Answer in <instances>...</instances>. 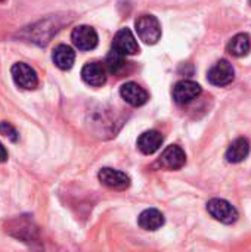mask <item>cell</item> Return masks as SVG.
I'll return each instance as SVG.
<instances>
[{
  "label": "cell",
  "mask_w": 251,
  "mask_h": 252,
  "mask_svg": "<svg viewBox=\"0 0 251 252\" xmlns=\"http://www.w3.org/2000/svg\"><path fill=\"white\" fill-rule=\"evenodd\" d=\"M1 1H4V0H0V3H1Z\"/></svg>",
  "instance_id": "cell-21"
},
{
  "label": "cell",
  "mask_w": 251,
  "mask_h": 252,
  "mask_svg": "<svg viewBox=\"0 0 251 252\" xmlns=\"http://www.w3.org/2000/svg\"><path fill=\"white\" fill-rule=\"evenodd\" d=\"M81 78L92 87H102L107 83V68L102 62H89L81 69Z\"/></svg>",
  "instance_id": "cell-10"
},
{
  "label": "cell",
  "mask_w": 251,
  "mask_h": 252,
  "mask_svg": "<svg viewBox=\"0 0 251 252\" xmlns=\"http://www.w3.org/2000/svg\"><path fill=\"white\" fill-rule=\"evenodd\" d=\"M7 161V151L4 149V146L0 143V162H4Z\"/></svg>",
  "instance_id": "cell-20"
},
{
  "label": "cell",
  "mask_w": 251,
  "mask_h": 252,
  "mask_svg": "<svg viewBox=\"0 0 251 252\" xmlns=\"http://www.w3.org/2000/svg\"><path fill=\"white\" fill-rule=\"evenodd\" d=\"M52 59H53V63L59 68V69H70L72 68L74 65V61H75V52L72 47L67 46V44H58L53 50V55H52Z\"/></svg>",
  "instance_id": "cell-14"
},
{
  "label": "cell",
  "mask_w": 251,
  "mask_h": 252,
  "mask_svg": "<svg viewBox=\"0 0 251 252\" xmlns=\"http://www.w3.org/2000/svg\"><path fill=\"white\" fill-rule=\"evenodd\" d=\"M249 154H250V143H249V140L244 139V137H240V139L234 140L229 145V148H228V151L225 154V158H226L228 162L238 164V162H243L249 157Z\"/></svg>",
  "instance_id": "cell-13"
},
{
  "label": "cell",
  "mask_w": 251,
  "mask_h": 252,
  "mask_svg": "<svg viewBox=\"0 0 251 252\" xmlns=\"http://www.w3.org/2000/svg\"><path fill=\"white\" fill-rule=\"evenodd\" d=\"M120 94L132 106H142L149 99L148 92L143 87H141L138 83H133V81L124 83L120 89Z\"/></svg>",
  "instance_id": "cell-11"
},
{
  "label": "cell",
  "mask_w": 251,
  "mask_h": 252,
  "mask_svg": "<svg viewBox=\"0 0 251 252\" xmlns=\"http://www.w3.org/2000/svg\"><path fill=\"white\" fill-rule=\"evenodd\" d=\"M10 223H13V224H16V226H19L21 227V232H16V233H13V236H16V238H19V239H24L25 242H28L30 239H34V236H36V227L33 226V223H30V220H27V219H15V220H12Z\"/></svg>",
  "instance_id": "cell-18"
},
{
  "label": "cell",
  "mask_w": 251,
  "mask_h": 252,
  "mask_svg": "<svg viewBox=\"0 0 251 252\" xmlns=\"http://www.w3.org/2000/svg\"><path fill=\"white\" fill-rule=\"evenodd\" d=\"M249 3H250V4H251V0H249Z\"/></svg>",
  "instance_id": "cell-22"
},
{
  "label": "cell",
  "mask_w": 251,
  "mask_h": 252,
  "mask_svg": "<svg viewBox=\"0 0 251 252\" xmlns=\"http://www.w3.org/2000/svg\"><path fill=\"white\" fill-rule=\"evenodd\" d=\"M71 40L78 50L87 52L98 46V32L90 25H78L71 32Z\"/></svg>",
  "instance_id": "cell-5"
},
{
  "label": "cell",
  "mask_w": 251,
  "mask_h": 252,
  "mask_svg": "<svg viewBox=\"0 0 251 252\" xmlns=\"http://www.w3.org/2000/svg\"><path fill=\"white\" fill-rule=\"evenodd\" d=\"M0 134L9 137L12 142H16L18 137H19V134H18V131L15 130V127L10 126V124L6 123V121H1V123H0Z\"/></svg>",
  "instance_id": "cell-19"
},
{
  "label": "cell",
  "mask_w": 251,
  "mask_h": 252,
  "mask_svg": "<svg viewBox=\"0 0 251 252\" xmlns=\"http://www.w3.org/2000/svg\"><path fill=\"white\" fill-rule=\"evenodd\" d=\"M98 177L104 186L114 189V190H124L130 186V177L126 173L114 170V168H108V167L102 168Z\"/></svg>",
  "instance_id": "cell-8"
},
{
  "label": "cell",
  "mask_w": 251,
  "mask_h": 252,
  "mask_svg": "<svg viewBox=\"0 0 251 252\" xmlns=\"http://www.w3.org/2000/svg\"><path fill=\"white\" fill-rule=\"evenodd\" d=\"M105 68H107V71L108 72H111V74H114V75H118L124 68H126V56L123 55V53H120V52H117V50H111L108 55H107V58H105Z\"/></svg>",
  "instance_id": "cell-17"
},
{
  "label": "cell",
  "mask_w": 251,
  "mask_h": 252,
  "mask_svg": "<svg viewBox=\"0 0 251 252\" xmlns=\"http://www.w3.org/2000/svg\"><path fill=\"white\" fill-rule=\"evenodd\" d=\"M186 164V155L178 145L167 146L158 158V165L164 170H180Z\"/></svg>",
  "instance_id": "cell-7"
},
{
  "label": "cell",
  "mask_w": 251,
  "mask_h": 252,
  "mask_svg": "<svg viewBox=\"0 0 251 252\" xmlns=\"http://www.w3.org/2000/svg\"><path fill=\"white\" fill-rule=\"evenodd\" d=\"M228 52L235 56V58H243V56H247L251 50V38L249 34L246 32H240L237 35H234L228 46H226Z\"/></svg>",
  "instance_id": "cell-16"
},
{
  "label": "cell",
  "mask_w": 251,
  "mask_h": 252,
  "mask_svg": "<svg viewBox=\"0 0 251 252\" xmlns=\"http://www.w3.org/2000/svg\"><path fill=\"white\" fill-rule=\"evenodd\" d=\"M163 134L157 130H149V131H145L139 136L138 139V148L142 154L145 155H152L155 154L161 145H163Z\"/></svg>",
  "instance_id": "cell-12"
},
{
  "label": "cell",
  "mask_w": 251,
  "mask_h": 252,
  "mask_svg": "<svg viewBox=\"0 0 251 252\" xmlns=\"http://www.w3.org/2000/svg\"><path fill=\"white\" fill-rule=\"evenodd\" d=\"M203 89L198 83L191 80H182L173 87V99L179 105H186L201 94Z\"/></svg>",
  "instance_id": "cell-6"
},
{
  "label": "cell",
  "mask_w": 251,
  "mask_h": 252,
  "mask_svg": "<svg viewBox=\"0 0 251 252\" xmlns=\"http://www.w3.org/2000/svg\"><path fill=\"white\" fill-rule=\"evenodd\" d=\"M139 38L146 44H155L161 38V25L154 15H142L136 19Z\"/></svg>",
  "instance_id": "cell-1"
},
{
  "label": "cell",
  "mask_w": 251,
  "mask_h": 252,
  "mask_svg": "<svg viewBox=\"0 0 251 252\" xmlns=\"http://www.w3.org/2000/svg\"><path fill=\"white\" fill-rule=\"evenodd\" d=\"M138 224L143 230L154 232V230H158L164 224V216L158 210L149 208V210H145L143 213H141V216L138 219Z\"/></svg>",
  "instance_id": "cell-15"
},
{
  "label": "cell",
  "mask_w": 251,
  "mask_h": 252,
  "mask_svg": "<svg viewBox=\"0 0 251 252\" xmlns=\"http://www.w3.org/2000/svg\"><path fill=\"white\" fill-rule=\"evenodd\" d=\"M10 72H12V78H13L15 84L25 90H34L38 86L37 72L34 71V68H31L30 65H27L24 62L13 63L10 68Z\"/></svg>",
  "instance_id": "cell-3"
},
{
  "label": "cell",
  "mask_w": 251,
  "mask_h": 252,
  "mask_svg": "<svg viewBox=\"0 0 251 252\" xmlns=\"http://www.w3.org/2000/svg\"><path fill=\"white\" fill-rule=\"evenodd\" d=\"M112 49L123 53L124 56L139 53V44L129 28H121L117 31L112 40Z\"/></svg>",
  "instance_id": "cell-9"
},
{
  "label": "cell",
  "mask_w": 251,
  "mask_h": 252,
  "mask_svg": "<svg viewBox=\"0 0 251 252\" xmlns=\"http://www.w3.org/2000/svg\"><path fill=\"white\" fill-rule=\"evenodd\" d=\"M209 81L213 86L217 87H225L228 84H231L235 78V69L232 66V63L226 59H220L219 62H216L212 69L209 71L207 75Z\"/></svg>",
  "instance_id": "cell-4"
},
{
  "label": "cell",
  "mask_w": 251,
  "mask_h": 252,
  "mask_svg": "<svg viewBox=\"0 0 251 252\" xmlns=\"http://www.w3.org/2000/svg\"><path fill=\"white\" fill-rule=\"evenodd\" d=\"M207 211L215 220H217L223 224H232L238 220V211L235 210V207L232 204H229L225 199L209 201Z\"/></svg>",
  "instance_id": "cell-2"
}]
</instances>
